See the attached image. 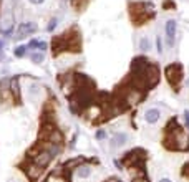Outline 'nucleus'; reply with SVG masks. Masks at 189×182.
Returning a JSON list of instances; mask_svg holds the SVG:
<instances>
[{
  "label": "nucleus",
  "mask_w": 189,
  "mask_h": 182,
  "mask_svg": "<svg viewBox=\"0 0 189 182\" xmlns=\"http://www.w3.org/2000/svg\"><path fill=\"white\" fill-rule=\"evenodd\" d=\"M2 45H3V43H2V42H0V48H2Z\"/></svg>",
  "instance_id": "2eb2a0df"
},
{
  "label": "nucleus",
  "mask_w": 189,
  "mask_h": 182,
  "mask_svg": "<svg viewBox=\"0 0 189 182\" xmlns=\"http://www.w3.org/2000/svg\"><path fill=\"white\" fill-rule=\"evenodd\" d=\"M156 45H158V51H159V53H163V45H161V38H156Z\"/></svg>",
  "instance_id": "1a4fd4ad"
},
{
  "label": "nucleus",
  "mask_w": 189,
  "mask_h": 182,
  "mask_svg": "<svg viewBox=\"0 0 189 182\" xmlns=\"http://www.w3.org/2000/svg\"><path fill=\"white\" fill-rule=\"evenodd\" d=\"M159 118H161V111H159L158 108H148L144 111V119H146V122H149V124L158 122Z\"/></svg>",
  "instance_id": "f03ea898"
},
{
  "label": "nucleus",
  "mask_w": 189,
  "mask_h": 182,
  "mask_svg": "<svg viewBox=\"0 0 189 182\" xmlns=\"http://www.w3.org/2000/svg\"><path fill=\"white\" fill-rule=\"evenodd\" d=\"M128 143V134L126 133H116L111 139V148H123Z\"/></svg>",
  "instance_id": "7ed1b4c3"
},
{
  "label": "nucleus",
  "mask_w": 189,
  "mask_h": 182,
  "mask_svg": "<svg viewBox=\"0 0 189 182\" xmlns=\"http://www.w3.org/2000/svg\"><path fill=\"white\" fill-rule=\"evenodd\" d=\"M176 28H178V25H176L174 20H168L166 25H164V32H166V40L168 43L173 46L174 45V38H176Z\"/></svg>",
  "instance_id": "f257e3e1"
},
{
  "label": "nucleus",
  "mask_w": 189,
  "mask_h": 182,
  "mask_svg": "<svg viewBox=\"0 0 189 182\" xmlns=\"http://www.w3.org/2000/svg\"><path fill=\"white\" fill-rule=\"evenodd\" d=\"M184 114H186V119H187V122H189V111H186Z\"/></svg>",
  "instance_id": "4468645a"
},
{
  "label": "nucleus",
  "mask_w": 189,
  "mask_h": 182,
  "mask_svg": "<svg viewBox=\"0 0 189 182\" xmlns=\"http://www.w3.org/2000/svg\"><path fill=\"white\" fill-rule=\"evenodd\" d=\"M30 58H32L33 63H42V61H43V55H42V53H32Z\"/></svg>",
  "instance_id": "6e6552de"
},
{
  "label": "nucleus",
  "mask_w": 189,
  "mask_h": 182,
  "mask_svg": "<svg viewBox=\"0 0 189 182\" xmlns=\"http://www.w3.org/2000/svg\"><path fill=\"white\" fill-rule=\"evenodd\" d=\"M139 48L143 50V51H148V50H149V48H151L149 40H148V38H144V37L141 38V40H139Z\"/></svg>",
  "instance_id": "423d86ee"
},
{
  "label": "nucleus",
  "mask_w": 189,
  "mask_h": 182,
  "mask_svg": "<svg viewBox=\"0 0 189 182\" xmlns=\"http://www.w3.org/2000/svg\"><path fill=\"white\" fill-rule=\"evenodd\" d=\"M35 30H37V25L32 22H25V23H22L20 28H19V33H20V37H25V35H32Z\"/></svg>",
  "instance_id": "20e7f679"
},
{
  "label": "nucleus",
  "mask_w": 189,
  "mask_h": 182,
  "mask_svg": "<svg viewBox=\"0 0 189 182\" xmlns=\"http://www.w3.org/2000/svg\"><path fill=\"white\" fill-rule=\"evenodd\" d=\"M159 182H171V179H168V177H163V179L159 180Z\"/></svg>",
  "instance_id": "ddd939ff"
},
{
  "label": "nucleus",
  "mask_w": 189,
  "mask_h": 182,
  "mask_svg": "<svg viewBox=\"0 0 189 182\" xmlns=\"http://www.w3.org/2000/svg\"><path fill=\"white\" fill-rule=\"evenodd\" d=\"M55 25H57V22L53 20V22L50 23V25H48V30H53V28H55Z\"/></svg>",
  "instance_id": "9b49d317"
},
{
  "label": "nucleus",
  "mask_w": 189,
  "mask_h": 182,
  "mask_svg": "<svg viewBox=\"0 0 189 182\" xmlns=\"http://www.w3.org/2000/svg\"><path fill=\"white\" fill-rule=\"evenodd\" d=\"M96 138H98V139H103V138H105V131H98V133H96Z\"/></svg>",
  "instance_id": "9d476101"
},
{
  "label": "nucleus",
  "mask_w": 189,
  "mask_h": 182,
  "mask_svg": "<svg viewBox=\"0 0 189 182\" xmlns=\"http://www.w3.org/2000/svg\"><path fill=\"white\" fill-rule=\"evenodd\" d=\"M30 2H32V3H35V5H38V3H42L43 0H30Z\"/></svg>",
  "instance_id": "f8f14e48"
},
{
  "label": "nucleus",
  "mask_w": 189,
  "mask_h": 182,
  "mask_svg": "<svg viewBox=\"0 0 189 182\" xmlns=\"http://www.w3.org/2000/svg\"><path fill=\"white\" fill-rule=\"evenodd\" d=\"M90 174H91L90 166H81V167H78V171H76V177L78 179H86V177H90Z\"/></svg>",
  "instance_id": "39448f33"
},
{
  "label": "nucleus",
  "mask_w": 189,
  "mask_h": 182,
  "mask_svg": "<svg viewBox=\"0 0 189 182\" xmlns=\"http://www.w3.org/2000/svg\"><path fill=\"white\" fill-rule=\"evenodd\" d=\"M27 48H28V46H19V48L15 50V56H19V58L25 56L27 55Z\"/></svg>",
  "instance_id": "0eeeda50"
}]
</instances>
